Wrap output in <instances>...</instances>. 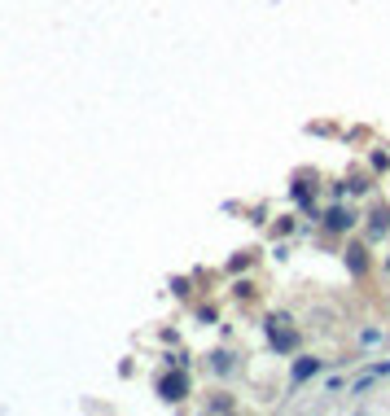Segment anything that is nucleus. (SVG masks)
Here are the masks:
<instances>
[{
    "mask_svg": "<svg viewBox=\"0 0 390 416\" xmlns=\"http://www.w3.org/2000/svg\"><path fill=\"white\" fill-rule=\"evenodd\" d=\"M180 390H185L180 381H167V385H163V395H167V399H180Z\"/></svg>",
    "mask_w": 390,
    "mask_h": 416,
    "instance_id": "f257e3e1",
    "label": "nucleus"
}]
</instances>
